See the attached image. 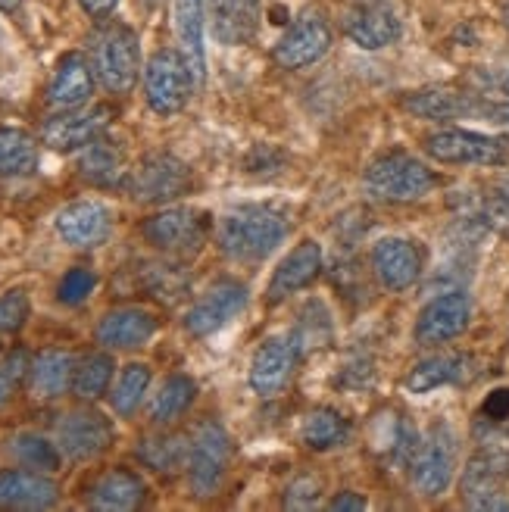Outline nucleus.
I'll return each instance as SVG.
<instances>
[{
    "label": "nucleus",
    "mask_w": 509,
    "mask_h": 512,
    "mask_svg": "<svg viewBox=\"0 0 509 512\" xmlns=\"http://www.w3.org/2000/svg\"><path fill=\"white\" fill-rule=\"evenodd\" d=\"M232 463V441L216 419H203L188 441V484L194 497H216Z\"/></svg>",
    "instance_id": "20e7f679"
},
{
    "label": "nucleus",
    "mask_w": 509,
    "mask_h": 512,
    "mask_svg": "<svg viewBox=\"0 0 509 512\" xmlns=\"http://www.w3.org/2000/svg\"><path fill=\"white\" fill-rule=\"evenodd\" d=\"M172 16H175L178 54L185 57L194 82L203 85V79H207V50H203V16H207V4L203 0H175Z\"/></svg>",
    "instance_id": "a878e982"
},
{
    "label": "nucleus",
    "mask_w": 509,
    "mask_h": 512,
    "mask_svg": "<svg viewBox=\"0 0 509 512\" xmlns=\"http://www.w3.org/2000/svg\"><path fill=\"white\" fill-rule=\"evenodd\" d=\"M475 441H478V456H485L488 463L509 472V428H506V422L481 419L475 428Z\"/></svg>",
    "instance_id": "4c0bfd02"
},
{
    "label": "nucleus",
    "mask_w": 509,
    "mask_h": 512,
    "mask_svg": "<svg viewBox=\"0 0 509 512\" xmlns=\"http://www.w3.org/2000/svg\"><path fill=\"white\" fill-rule=\"evenodd\" d=\"M247 306V288L241 281H216L203 291L185 316V331L191 338H207L213 331L225 328Z\"/></svg>",
    "instance_id": "4468645a"
},
{
    "label": "nucleus",
    "mask_w": 509,
    "mask_h": 512,
    "mask_svg": "<svg viewBox=\"0 0 509 512\" xmlns=\"http://www.w3.org/2000/svg\"><path fill=\"white\" fill-rule=\"evenodd\" d=\"M216 238L225 256L253 263L269 256L288 238V219L269 207H241L219 219Z\"/></svg>",
    "instance_id": "f257e3e1"
},
{
    "label": "nucleus",
    "mask_w": 509,
    "mask_h": 512,
    "mask_svg": "<svg viewBox=\"0 0 509 512\" xmlns=\"http://www.w3.org/2000/svg\"><path fill=\"white\" fill-rule=\"evenodd\" d=\"M197 397V384L194 378L188 375H169L160 391L154 394V400H150V419H154L157 425H169L175 419H182L191 403Z\"/></svg>",
    "instance_id": "473e14b6"
},
{
    "label": "nucleus",
    "mask_w": 509,
    "mask_h": 512,
    "mask_svg": "<svg viewBox=\"0 0 509 512\" xmlns=\"http://www.w3.org/2000/svg\"><path fill=\"white\" fill-rule=\"evenodd\" d=\"M328 509H332V512H363V509H369V503H366V497H360L356 491H341L338 497H332Z\"/></svg>",
    "instance_id": "37998d69"
},
{
    "label": "nucleus",
    "mask_w": 509,
    "mask_h": 512,
    "mask_svg": "<svg viewBox=\"0 0 509 512\" xmlns=\"http://www.w3.org/2000/svg\"><path fill=\"white\" fill-rule=\"evenodd\" d=\"M332 50V25L322 10H303L275 41L272 60L282 69H307Z\"/></svg>",
    "instance_id": "1a4fd4ad"
},
{
    "label": "nucleus",
    "mask_w": 509,
    "mask_h": 512,
    "mask_svg": "<svg viewBox=\"0 0 509 512\" xmlns=\"http://www.w3.org/2000/svg\"><path fill=\"white\" fill-rule=\"evenodd\" d=\"M19 10H22V0H0V13L16 16Z\"/></svg>",
    "instance_id": "de8ad7c7"
},
{
    "label": "nucleus",
    "mask_w": 509,
    "mask_h": 512,
    "mask_svg": "<svg viewBox=\"0 0 509 512\" xmlns=\"http://www.w3.org/2000/svg\"><path fill=\"white\" fill-rule=\"evenodd\" d=\"M75 360L66 350H41L29 366L32 394L41 400H57L72 388Z\"/></svg>",
    "instance_id": "c756f323"
},
{
    "label": "nucleus",
    "mask_w": 509,
    "mask_h": 512,
    "mask_svg": "<svg viewBox=\"0 0 509 512\" xmlns=\"http://www.w3.org/2000/svg\"><path fill=\"white\" fill-rule=\"evenodd\" d=\"M322 272V247L316 241H300L282 263H278L272 281H269V291L266 300L269 303H282L291 294L310 288L313 281Z\"/></svg>",
    "instance_id": "4be33fe9"
},
{
    "label": "nucleus",
    "mask_w": 509,
    "mask_h": 512,
    "mask_svg": "<svg viewBox=\"0 0 509 512\" xmlns=\"http://www.w3.org/2000/svg\"><path fill=\"white\" fill-rule=\"evenodd\" d=\"M57 235L75 247V250H91L100 247L113 232V213L100 200H72L57 213L54 219Z\"/></svg>",
    "instance_id": "a211bd4d"
},
{
    "label": "nucleus",
    "mask_w": 509,
    "mask_h": 512,
    "mask_svg": "<svg viewBox=\"0 0 509 512\" xmlns=\"http://www.w3.org/2000/svg\"><path fill=\"white\" fill-rule=\"evenodd\" d=\"M260 0H207L210 29L219 44L241 47L260 32Z\"/></svg>",
    "instance_id": "b1692460"
},
{
    "label": "nucleus",
    "mask_w": 509,
    "mask_h": 512,
    "mask_svg": "<svg viewBox=\"0 0 509 512\" xmlns=\"http://www.w3.org/2000/svg\"><path fill=\"white\" fill-rule=\"evenodd\" d=\"M188 441L182 434H157V438H144L138 447V456L154 472H175L188 463Z\"/></svg>",
    "instance_id": "c9c22d12"
},
{
    "label": "nucleus",
    "mask_w": 509,
    "mask_h": 512,
    "mask_svg": "<svg viewBox=\"0 0 509 512\" xmlns=\"http://www.w3.org/2000/svg\"><path fill=\"white\" fill-rule=\"evenodd\" d=\"M316 500H319V481L316 478H297L288 488V497H285V503L294 509H310V506H316Z\"/></svg>",
    "instance_id": "a19ab883"
},
{
    "label": "nucleus",
    "mask_w": 509,
    "mask_h": 512,
    "mask_svg": "<svg viewBox=\"0 0 509 512\" xmlns=\"http://www.w3.org/2000/svg\"><path fill=\"white\" fill-rule=\"evenodd\" d=\"M425 266L422 247L410 238H381L372 247V272L381 281V288L400 294L413 288Z\"/></svg>",
    "instance_id": "dca6fc26"
},
{
    "label": "nucleus",
    "mask_w": 509,
    "mask_h": 512,
    "mask_svg": "<svg viewBox=\"0 0 509 512\" xmlns=\"http://www.w3.org/2000/svg\"><path fill=\"white\" fill-rule=\"evenodd\" d=\"M94 79L110 94H129L141 75V44L125 22L100 25L91 41Z\"/></svg>",
    "instance_id": "7ed1b4c3"
},
{
    "label": "nucleus",
    "mask_w": 509,
    "mask_h": 512,
    "mask_svg": "<svg viewBox=\"0 0 509 512\" xmlns=\"http://www.w3.org/2000/svg\"><path fill=\"white\" fill-rule=\"evenodd\" d=\"M485 122H494V125H500L509 132V100H491Z\"/></svg>",
    "instance_id": "a18cd8bd"
},
{
    "label": "nucleus",
    "mask_w": 509,
    "mask_h": 512,
    "mask_svg": "<svg viewBox=\"0 0 509 512\" xmlns=\"http://www.w3.org/2000/svg\"><path fill=\"white\" fill-rule=\"evenodd\" d=\"M400 104L406 113L428 119V122H456V119H485L491 100L469 88L428 85V88L410 91Z\"/></svg>",
    "instance_id": "9b49d317"
},
{
    "label": "nucleus",
    "mask_w": 509,
    "mask_h": 512,
    "mask_svg": "<svg viewBox=\"0 0 509 512\" xmlns=\"http://www.w3.org/2000/svg\"><path fill=\"white\" fill-rule=\"evenodd\" d=\"M138 4H141L144 10H154V7L160 4V0H138Z\"/></svg>",
    "instance_id": "8fccbe9b"
},
{
    "label": "nucleus",
    "mask_w": 509,
    "mask_h": 512,
    "mask_svg": "<svg viewBox=\"0 0 509 512\" xmlns=\"http://www.w3.org/2000/svg\"><path fill=\"white\" fill-rule=\"evenodd\" d=\"M481 419H491V422L509 419V388L491 391V397L481 403Z\"/></svg>",
    "instance_id": "79ce46f5"
},
{
    "label": "nucleus",
    "mask_w": 509,
    "mask_h": 512,
    "mask_svg": "<svg viewBox=\"0 0 509 512\" xmlns=\"http://www.w3.org/2000/svg\"><path fill=\"white\" fill-rule=\"evenodd\" d=\"M125 191L138 203H169L191 191V169L172 153H147L125 175Z\"/></svg>",
    "instance_id": "6e6552de"
},
{
    "label": "nucleus",
    "mask_w": 509,
    "mask_h": 512,
    "mask_svg": "<svg viewBox=\"0 0 509 512\" xmlns=\"http://www.w3.org/2000/svg\"><path fill=\"white\" fill-rule=\"evenodd\" d=\"M113 122V107L107 104H94V107H75V110H63L57 116H50L41 128V141L50 150H82L85 144H91L94 138L107 135V128Z\"/></svg>",
    "instance_id": "ddd939ff"
},
{
    "label": "nucleus",
    "mask_w": 509,
    "mask_h": 512,
    "mask_svg": "<svg viewBox=\"0 0 509 512\" xmlns=\"http://www.w3.org/2000/svg\"><path fill=\"white\" fill-rule=\"evenodd\" d=\"M460 497L469 509L478 512H509V472L475 453L463 469Z\"/></svg>",
    "instance_id": "aec40b11"
},
{
    "label": "nucleus",
    "mask_w": 509,
    "mask_h": 512,
    "mask_svg": "<svg viewBox=\"0 0 509 512\" xmlns=\"http://www.w3.org/2000/svg\"><path fill=\"white\" fill-rule=\"evenodd\" d=\"M194 75L178 50H157L144 66V97L157 116H175L188 107L194 91Z\"/></svg>",
    "instance_id": "423d86ee"
},
{
    "label": "nucleus",
    "mask_w": 509,
    "mask_h": 512,
    "mask_svg": "<svg viewBox=\"0 0 509 512\" xmlns=\"http://www.w3.org/2000/svg\"><path fill=\"white\" fill-rule=\"evenodd\" d=\"M97 288V275L85 266H75L60 278V288H57V300L66 306H79L91 297V291Z\"/></svg>",
    "instance_id": "58836bf2"
},
{
    "label": "nucleus",
    "mask_w": 509,
    "mask_h": 512,
    "mask_svg": "<svg viewBox=\"0 0 509 512\" xmlns=\"http://www.w3.org/2000/svg\"><path fill=\"white\" fill-rule=\"evenodd\" d=\"M300 360V347L294 338H266L250 360V388L272 397L285 388Z\"/></svg>",
    "instance_id": "6ab92c4d"
},
{
    "label": "nucleus",
    "mask_w": 509,
    "mask_h": 512,
    "mask_svg": "<svg viewBox=\"0 0 509 512\" xmlns=\"http://www.w3.org/2000/svg\"><path fill=\"white\" fill-rule=\"evenodd\" d=\"M16 378L10 375V369L7 366H0V406H7V400L13 397V391H16Z\"/></svg>",
    "instance_id": "49530a36"
},
{
    "label": "nucleus",
    "mask_w": 509,
    "mask_h": 512,
    "mask_svg": "<svg viewBox=\"0 0 509 512\" xmlns=\"http://www.w3.org/2000/svg\"><path fill=\"white\" fill-rule=\"evenodd\" d=\"M469 375V356L463 353H438L428 356V360L416 363L406 375V391L410 394H431L447 384H460Z\"/></svg>",
    "instance_id": "c85d7f7f"
},
{
    "label": "nucleus",
    "mask_w": 509,
    "mask_h": 512,
    "mask_svg": "<svg viewBox=\"0 0 509 512\" xmlns=\"http://www.w3.org/2000/svg\"><path fill=\"white\" fill-rule=\"evenodd\" d=\"M453 472H456V434L447 425H435L419 441L410 459L413 488L422 497H441L450 488Z\"/></svg>",
    "instance_id": "9d476101"
},
{
    "label": "nucleus",
    "mask_w": 509,
    "mask_h": 512,
    "mask_svg": "<svg viewBox=\"0 0 509 512\" xmlns=\"http://www.w3.org/2000/svg\"><path fill=\"white\" fill-rule=\"evenodd\" d=\"M94 91V66L79 50H69L57 60V69L47 85V104L57 110L85 107Z\"/></svg>",
    "instance_id": "412c9836"
},
{
    "label": "nucleus",
    "mask_w": 509,
    "mask_h": 512,
    "mask_svg": "<svg viewBox=\"0 0 509 512\" xmlns=\"http://www.w3.org/2000/svg\"><path fill=\"white\" fill-rule=\"evenodd\" d=\"M60 500V484L44 472L13 469L0 472V506L7 509H50Z\"/></svg>",
    "instance_id": "393cba45"
},
{
    "label": "nucleus",
    "mask_w": 509,
    "mask_h": 512,
    "mask_svg": "<svg viewBox=\"0 0 509 512\" xmlns=\"http://www.w3.org/2000/svg\"><path fill=\"white\" fill-rule=\"evenodd\" d=\"M79 175L91 185H100V188H113V185H125V153L119 144L107 141L104 135L94 138L91 144L82 147L79 153Z\"/></svg>",
    "instance_id": "cd10ccee"
},
{
    "label": "nucleus",
    "mask_w": 509,
    "mask_h": 512,
    "mask_svg": "<svg viewBox=\"0 0 509 512\" xmlns=\"http://www.w3.org/2000/svg\"><path fill=\"white\" fill-rule=\"evenodd\" d=\"M403 32L400 16L385 0H360L344 13V35L363 50L391 47Z\"/></svg>",
    "instance_id": "f3484780"
},
{
    "label": "nucleus",
    "mask_w": 509,
    "mask_h": 512,
    "mask_svg": "<svg viewBox=\"0 0 509 512\" xmlns=\"http://www.w3.org/2000/svg\"><path fill=\"white\" fill-rule=\"evenodd\" d=\"M300 438L310 450H335L350 441V422L338 413V409L319 406L303 419Z\"/></svg>",
    "instance_id": "2f4dec72"
},
{
    "label": "nucleus",
    "mask_w": 509,
    "mask_h": 512,
    "mask_svg": "<svg viewBox=\"0 0 509 512\" xmlns=\"http://www.w3.org/2000/svg\"><path fill=\"white\" fill-rule=\"evenodd\" d=\"M157 335V316L141 306H122L110 310L97 322V344L107 350H135Z\"/></svg>",
    "instance_id": "5701e85b"
},
{
    "label": "nucleus",
    "mask_w": 509,
    "mask_h": 512,
    "mask_svg": "<svg viewBox=\"0 0 509 512\" xmlns=\"http://www.w3.org/2000/svg\"><path fill=\"white\" fill-rule=\"evenodd\" d=\"M38 169V141L25 128H0V175L25 178Z\"/></svg>",
    "instance_id": "7c9ffc66"
},
{
    "label": "nucleus",
    "mask_w": 509,
    "mask_h": 512,
    "mask_svg": "<svg viewBox=\"0 0 509 512\" xmlns=\"http://www.w3.org/2000/svg\"><path fill=\"white\" fill-rule=\"evenodd\" d=\"M425 153L444 166H506L509 138H494L472 128H438L425 138Z\"/></svg>",
    "instance_id": "39448f33"
},
{
    "label": "nucleus",
    "mask_w": 509,
    "mask_h": 512,
    "mask_svg": "<svg viewBox=\"0 0 509 512\" xmlns=\"http://www.w3.org/2000/svg\"><path fill=\"white\" fill-rule=\"evenodd\" d=\"M147 388H150V366H144V363L125 366L119 372L116 388L110 391V403L116 409V416H122V419L135 416L141 400H144V394H147Z\"/></svg>",
    "instance_id": "e433bc0d"
},
{
    "label": "nucleus",
    "mask_w": 509,
    "mask_h": 512,
    "mask_svg": "<svg viewBox=\"0 0 509 512\" xmlns=\"http://www.w3.org/2000/svg\"><path fill=\"white\" fill-rule=\"evenodd\" d=\"M29 297H25L22 291H10L0 297V331L4 335H13V331H19L25 325V319H29Z\"/></svg>",
    "instance_id": "ea45409f"
},
{
    "label": "nucleus",
    "mask_w": 509,
    "mask_h": 512,
    "mask_svg": "<svg viewBox=\"0 0 509 512\" xmlns=\"http://www.w3.org/2000/svg\"><path fill=\"white\" fill-rule=\"evenodd\" d=\"M113 356L110 353H88L85 360L75 363L72 375V394L79 400H100L110 388L113 378Z\"/></svg>",
    "instance_id": "f704fd0d"
},
{
    "label": "nucleus",
    "mask_w": 509,
    "mask_h": 512,
    "mask_svg": "<svg viewBox=\"0 0 509 512\" xmlns=\"http://www.w3.org/2000/svg\"><path fill=\"white\" fill-rule=\"evenodd\" d=\"M10 453L16 456V463L22 469H32V472H57L63 459V450L35 431H19L10 441Z\"/></svg>",
    "instance_id": "72a5a7b5"
},
{
    "label": "nucleus",
    "mask_w": 509,
    "mask_h": 512,
    "mask_svg": "<svg viewBox=\"0 0 509 512\" xmlns=\"http://www.w3.org/2000/svg\"><path fill=\"white\" fill-rule=\"evenodd\" d=\"M472 322V297L466 291H444L431 297L416 319L413 338L422 347H438L460 338Z\"/></svg>",
    "instance_id": "f8f14e48"
},
{
    "label": "nucleus",
    "mask_w": 509,
    "mask_h": 512,
    "mask_svg": "<svg viewBox=\"0 0 509 512\" xmlns=\"http://www.w3.org/2000/svg\"><path fill=\"white\" fill-rule=\"evenodd\" d=\"M144 497H147V488L141 475L129 469H110L91 484L88 503L97 512H132L144 503Z\"/></svg>",
    "instance_id": "bb28decb"
},
{
    "label": "nucleus",
    "mask_w": 509,
    "mask_h": 512,
    "mask_svg": "<svg viewBox=\"0 0 509 512\" xmlns=\"http://www.w3.org/2000/svg\"><path fill=\"white\" fill-rule=\"evenodd\" d=\"M116 4H119V0H79V7H82L91 19H97V22H104V19L116 10Z\"/></svg>",
    "instance_id": "c03bdc74"
},
{
    "label": "nucleus",
    "mask_w": 509,
    "mask_h": 512,
    "mask_svg": "<svg viewBox=\"0 0 509 512\" xmlns=\"http://www.w3.org/2000/svg\"><path fill=\"white\" fill-rule=\"evenodd\" d=\"M500 22H503V29L509 32V0H503V10H500Z\"/></svg>",
    "instance_id": "09e8293b"
},
{
    "label": "nucleus",
    "mask_w": 509,
    "mask_h": 512,
    "mask_svg": "<svg viewBox=\"0 0 509 512\" xmlns=\"http://www.w3.org/2000/svg\"><path fill=\"white\" fill-rule=\"evenodd\" d=\"M210 216L194 207H172L163 213H154L150 219H144L141 235L147 238V244H154L163 253L172 256H194L210 238Z\"/></svg>",
    "instance_id": "0eeeda50"
},
{
    "label": "nucleus",
    "mask_w": 509,
    "mask_h": 512,
    "mask_svg": "<svg viewBox=\"0 0 509 512\" xmlns=\"http://www.w3.org/2000/svg\"><path fill=\"white\" fill-rule=\"evenodd\" d=\"M363 185H366V194L375 200L413 203L438 188V175L422 160H416L413 153L391 150V153H381V157H375L366 166Z\"/></svg>",
    "instance_id": "f03ea898"
},
{
    "label": "nucleus",
    "mask_w": 509,
    "mask_h": 512,
    "mask_svg": "<svg viewBox=\"0 0 509 512\" xmlns=\"http://www.w3.org/2000/svg\"><path fill=\"white\" fill-rule=\"evenodd\" d=\"M113 444V422L94 409H72L57 422V447L75 463L97 459Z\"/></svg>",
    "instance_id": "2eb2a0df"
}]
</instances>
